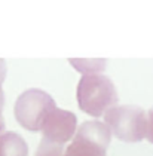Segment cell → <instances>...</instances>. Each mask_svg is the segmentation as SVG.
Here are the masks:
<instances>
[{
	"label": "cell",
	"mask_w": 153,
	"mask_h": 156,
	"mask_svg": "<svg viewBox=\"0 0 153 156\" xmlns=\"http://www.w3.org/2000/svg\"><path fill=\"white\" fill-rule=\"evenodd\" d=\"M76 129H77L76 115L58 107L52 108L48 113V116L40 126L42 138H46L49 141L62 144V146L73 138Z\"/></svg>",
	"instance_id": "obj_5"
},
{
	"label": "cell",
	"mask_w": 153,
	"mask_h": 156,
	"mask_svg": "<svg viewBox=\"0 0 153 156\" xmlns=\"http://www.w3.org/2000/svg\"><path fill=\"white\" fill-rule=\"evenodd\" d=\"M112 134L100 120H85L76 129L62 156H106Z\"/></svg>",
	"instance_id": "obj_3"
},
{
	"label": "cell",
	"mask_w": 153,
	"mask_h": 156,
	"mask_svg": "<svg viewBox=\"0 0 153 156\" xmlns=\"http://www.w3.org/2000/svg\"><path fill=\"white\" fill-rule=\"evenodd\" d=\"M77 104L82 112L100 118L110 107L118 106L119 95L115 83L103 73L83 74L77 83Z\"/></svg>",
	"instance_id": "obj_1"
},
{
	"label": "cell",
	"mask_w": 153,
	"mask_h": 156,
	"mask_svg": "<svg viewBox=\"0 0 153 156\" xmlns=\"http://www.w3.org/2000/svg\"><path fill=\"white\" fill-rule=\"evenodd\" d=\"M64 153V146L54 141H49L46 138H42L39 147L36 150V156H62Z\"/></svg>",
	"instance_id": "obj_7"
},
{
	"label": "cell",
	"mask_w": 153,
	"mask_h": 156,
	"mask_svg": "<svg viewBox=\"0 0 153 156\" xmlns=\"http://www.w3.org/2000/svg\"><path fill=\"white\" fill-rule=\"evenodd\" d=\"M104 123L116 138L137 143L146 137L147 112L134 104L115 106L104 113Z\"/></svg>",
	"instance_id": "obj_2"
},
{
	"label": "cell",
	"mask_w": 153,
	"mask_h": 156,
	"mask_svg": "<svg viewBox=\"0 0 153 156\" xmlns=\"http://www.w3.org/2000/svg\"><path fill=\"white\" fill-rule=\"evenodd\" d=\"M69 62L82 74H95V73H103L106 70L107 60H103V58H92V60H89V58H70Z\"/></svg>",
	"instance_id": "obj_6"
},
{
	"label": "cell",
	"mask_w": 153,
	"mask_h": 156,
	"mask_svg": "<svg viewBox=\"0 0 153 156\" xmlns=\"http://www.w3.org/2000/svg\"><path fill=\"white\" fill-rule=\"evenodd\" d=\"M55 107L57 104L54 98L48 92L37 88H30L18 97L15 103V118L23 128L37 132L40 131L48 113Z\"/></svg>",
	"instance_id": "obj_4"
},
{
	"label": "cell",
	"mask_w": 153,
	"mask_h": 156,
	"mask_svg": "<svg viewBox=\"0 0 153 156\" xmlns=\"http://www.w3.org/2000/svg\"><path fill=\"white\" fill-rule=\"evenodd\" d=\"M153 144V108L147 112V128H146V137Z\"/></svg>",
	"instance_id": "obj_8"
}]
</instances>
